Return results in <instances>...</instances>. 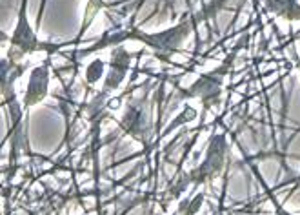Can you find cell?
<instances>
[{
    "label": "cell",
    "instance_id": "8",
    "mask_svg": "<svg viewBox=\"0 0 300 215\" xmlns=\"http://www.w3.org/2000/svg\"><path fill=\"white\" fill-rule=\"evenodd\" d=\"M264 8L290 22L300 20V4L296 0H264Z\"/></svg>",
    "mask_w": 300,
    "mask_h": 215
},
{
    "label": "cell",
    "instance_id": "7",
    "mask_svg": "<svg viewBox=\"0 0 300 215\" xmlns=\"http://www.w3.org/2000/svg\"><path fill=\"white\" fill-rule=\"evenodd\" d=\"M131 66V53L124 48H118L116 46L113 53H111V60L108 64V73H106V80H104V88L102 91L110 95L111 91H115L120 88V84L124 82L128 71H130Z\"/></svg>",
    "mask_w": 300,
    "mask_h": 215
},
{
    "label": "cell",
    "instance_id": "2",
    "mask_svg": "<svg viewBox=\"0 0 300 215\" xmlns=\"http://www.w3.org/2000/svg\"><path fill=\"white\" fill-rule=\"evenodd\" d=\"M26 11H28V0H22L20 11H18V22H16V28L10 39L11 48H10V53H8V60L13 62V64H22L20 60L24 59L26 55H30V53H35V51L44 50L48 51L50 55H53L56 50L62 48L60 44L40 42L35 33H33V30H31Z\"/></svg>",
    "mask_w": 300,
    "mask_h": 215
},
{
    "label": "cell",
    "instance_id": "1",
    "mask_svg": "<svg viewBox=\"0 0 300 215\" xmlns=\"http://www.w3.org/2000/svg\"><path fill=\"white\" fill-rule=\"evenodd\" d=\"M191 30H195V24H193L191 15H188L180 20L176 26H173V28H170V30H166V31H160V33H153V35L140 31L138 28L126 30V39L144 42L146 46H150L151 50L155 51V55L158 57V60L170 62L171 55H175L176 51L180 50L182 42L190 37Z\"/></svg>",
    "mask_w": 300,
    "mask_h": 215
},
{
    "label": "cell",
    "instance_id": "6",
    "mask_svg": "<svg viewBox=\"0 0 300 215\" xmlns=\"http://www.w3.org/2000/svg\"><path fill=\"white\" fill-rule=\"evenodd\" d=\"M118 124L126 133H130L131 137H135V139L142 140L144 144H148L146 137H148V131H150V117L146 113L144 104L135 102V100L130 102L126 106L124 115H122Z\"/></svg>",
    "mask_w": 300,
    "mask_h": 215
},
{
    "label": "cell",
    "instance_id": "5",
    "mask_svg": "<svg viewBox=\"0 0 300 215\" xmlns=\"http://www.w3.org/2000/svg\"><path fill=\"white\" fill-rule=\"evenodd\" d=\"M50 79H51V64L50 59L44 60L42 64L35 66L31 70L30 82L26 88L24 93V108H33L35 104L42 102L48 97V90H50Z\"/></svg>",
    "mask_w": 300,
    "mask_h": 215
},
{
    "label": "cell",
    "instance_id": "4",
    "mask_svg": "<svg viewBox=\"0 0 300 215\" xmlns=\"http://www.w3.org/2000/svg\"><path fill=\"white\" fill-rule=\"evenodd\" d=\"M180 95L178 99H191V97H196V99L202 100L204 108H211V106H216L220 102V93H222V80L220 75H216L215 71H211L208 75H202L200 79H196L195 84H191L188 90L178 91Z\"/></svg>",
    "mask_w": 300,
    "mask_h": 215
},
{
    "label": "cell",
    "instance_id": "9",
    "mask_svg": "<svg viewBox=\"0 0 300 215\" xmlns=\"http://www.w3.org/2000/svg\"><path fill=\"white\" fill-rule=\"evenodd\" d=\"M106 73V64L102 59H96L93 60L90 66H88V70H86V79H84V84L90 88V86H95Z\"/></svg>",
    "mask_w": 300,
    "mask_h": 215
},
{
    "label": "cell",
    "instance_id": "10",
    "mask_svg": "<svg viewBox=\"0 0 300 215\" xmlns=\"http://www.w3.org/2000/svg\"><path fill=\"white\" fill-rule=\"evenodd\" d=\"M276 215H291V213H288L286 210H276Z\"/></svg>",
    "mask_w": 300,
    "mask_h": 215
},
{
    "label": "cell",
    "instance_id": "3",
    "mask_svg": "<svg viewBox=\"0 0 300 215\" xmlns=\"http://www.w3.org/2000/svg\"><path fill=\"white\" fill-rule=\"evenodd\" d=\"M226 160V137L224 135H213L208 146V153H206L204 162L196 166L191 171V182L193 184H202L206 180H213L218 173H222Z\"/></svg>",
    "mask_w": 300,
    "mask_h": 215
}]
</instances>
